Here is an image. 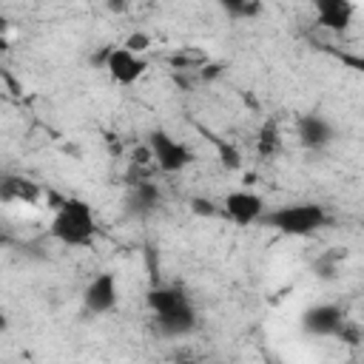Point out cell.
<instances>
[{
  "instance_id": "8fae6325",
  "label": "cell",
  "mask_w": 364,
  "mask_h": 364,
  "mask_svg": "<svg viewBox=\"0 0 364 364\" xmlns=\"http://www.w3.org/2000/svg\"><path fill=\"white\" fill-rule=\"evenodd\" d=\"M154 321H156V330H159L162 336H168V338H182V336L193 333V327H196V310H193V304H188V307H182V310H176V313H171V316H159V318H154Z\"/></svg>"
},
{
  "instance_id": "4fadbf2b",
  "label": "cell",
  "mask_w": 364,
  "mask_h": 364,
  "mask_svg": "<svg viewBox=\"0 0 364 364\" xmlns=\"http://www.w3.org/2000/svg\"><path fill=\"white\" fill-rule=\"evenodd\" d=\"M279 148H282V134H279V125H276L273 119H267V122L262 125V131H259L256 151H259L262 156H276V154H279Z\"/></svg>"
},
{
  "instance_id": "5b68a950",
  "label": "cell",
  "mask_w": 364,
  "mask_h": 364,
  "mask_svg": "<svg viewBox=\"0 0 364 364\" xmlns=\"http://www.w3.org/2000/svg\"><path fill=\"white\" fill-rule=\"evenodd\" d=\"M344 313L336 304H313L301 313V330L307 336L316 338H327V336H338L344 330Z\"/></svg>"
},
{
  "instance_id": "7c38bea8",
  "label": "cell",
  "mask_w": 364,
  "mask_h": 364,
  "mask_svg": "<svg viewBox=\"0 0 364 364\" xmlns=\"http://www.w3.org/2000/svg\"><path fill=\"white\" fill-rule=\"evenodd\" d=\"M159 191H156V185L154 182H136V188L131 191V199H128V205H131V210L134 213H139V216H145V213H151L156 205H159Z\"/></svg>"
},
{
  "instance_id": "8992f818",
  "label": "cell",
  "mask_w": 364,
  "mask_h": 364,
  "mask_svg": "<svg viewBox=\"0 0 364 364\" xmlns=\"http://www.w3.org/2000/svg\"><path fill=\"white\" fill-rule=\"evenodd\" d=\"M222 205H225V216L230 222L242 225V228H247L253 222H262L264 213H267L264 210V199L259 193H253V191H230Z\"/></svg>"
},
{
  "instance_id": "3957f363",
  "label": "cell",
  "mask_w": 364,
  "mask_h": 364,
  "mask_svg": "<svg viewBox=\"0 0 364 364\" xmlns=\"http://www.w3.org/2000/svg\"><path fill=\"white\" fill-rule=\"evenodd\" d=\"M148 148L154 154V165L165 173H176V171H185L191 162H193V151L173 139L168 131H151L148 134Z\"/></svg>"
},
{
  "instance_id": "9a60e30c",
  "label": "cell",
  "mask_w": 364,
  "mask_h": 364,
  "mask_svg": "<svg viewBox=\"0 0 364 364\" xmlns=\"http://www.w3.org/2000/svg\"><path fill=\"white\" fill-rule=\"evenodd\" d=\"M148 46H151V37L145 34V31H131L128 37H125V43H122V48H128L131 54H145L148 51Z\"/></svg>"
},
{
  "instance_id": "9c48e42d",
  "label": "cell",
  "mask_w": 364,
  "mask_h": 364,
  "mask_svg": "<svg viewBox=\"0 0 364 364\" xmlns=\"http://www.w3.org/2000/svg\"><path fill=\"white\" fill-rule=\"evenodd\" d=\"M353 3L347 0H318L316 3V20L321 28H330V31H344L353 20Z\"/></svg>"
},
{
  "instance_id": "52a82bcc",
  "label": "cell",
  "mask_w": 364,
  "mask_h": 364,
  "mask_svg": "<svg viewBox=\"0 0 364 364\" xmlns=\"http://www.w3.org/2000/svg\"><path fill=\"white\" fill-rule=\"evenodd\" d=\"M117 299H119V284H117V276L108 273V270L105 273H97L88 282L85 293H82V304L91 313H108V310H114L117 307Z\"/></svg>"
},
{
  "instance_id": "e0dca14e",
  "label": "cell",
  "mask_w": 364,
  "mask_h": 364,
  "mask_svg": "<svg viewBox=\"0 0 364 364\" xmlns=\"http://www.w3.org/2000/svg\"><path fill=\"white\" fill-rule=\"evenodd\" d=\"M330 54H336L344 65H350L353 71H358V74H364V54H347V51H336V48H330Z\"/></svg>"
},
{
  "instance_id": "2e32d148",
  "label": "cell",
  "mask_w": 364,
  "mask_h": 364,
  "mask_svg": "<svg viewBox=\"0 0 364 364\" xmlns=\"http://www.w3.org/2000/svg\"><path fill=\"white\" fill-rule=\"evenodd\" d=\"M259 9H262L259 3H236V0L225 3V11L233 17H253V14H259Z\"/></svg>"
},
{
  "instance_id": "d6986e66",
  "label": "cell",
  "mask_w": 364,
  "mask_h": 364,
  "mask_svg": "<svg viewBox=\"0 0 364 364\" xmlns=\"http://www.w3.org/2000/svg\"><path fill=\"white\" fill-rule=\"evenodd\" d=\"M219 74V65H208V71H202V77H216Z\"/></svg>"
},
{
  "instance_id": "ac0fdd59",
  "label": "cell",
  "mask_w": 364,
  "mask_h": 364,
  "mask_svg": "<svg viewBox=\"0 0 364 364\" xmlns=\"http://www.w3.org/2000/svg\"><path fill=\"white\" fill-rule=\"evenodd\" d=\"M191 208H193V213H199V216H213V213H216V205H213L210 199H202V196L191 199Z\"/></svg>"
},
{
  "instance_id": "30bf717a",
  "label": "cell",
  "mask_w": 364,
  "mask_h": 364,
  "mask_svg": "<svg viewBox=\"0 0 364 364\" xmlns=\"http://www.w3.org/2000/svg\"><path fill=\"white\" fill-rule=\"evenodd\" d=\"M188 304H191V299L176 287H154L148 293V307L154 310V318L171 316V313H176L182 307H188Z\"/></svg>"
},
{
  "instance_id": "ba28073f",
  "label": "cell",
  "mask_w": 364,
  "mask_h": 364,
  "mask_svg": "<svg viewBox=\"0 0 364 364\" xmlns=\"http://www.w3.org/2000/svg\"><path fill=\"white\" fill-rule=\"evenodd\" d=\"M296 131H299V142H301L304 148H310V151H318V148L330 145L333 136H336V131H333V125L327 122V117H321V114H316V111L301 114L299 122H296Z\"/></svg>"
},
{
  "instance_id": "7a4b0ae2",
  "label": "cell",
  "mask_w": 364,
  "mask_h": 364,
  "mask_svg": "<svg viewBox=\"0 0 364 364\" xmlns=\"http://www.w3.org/2000/svg\"><path fill=\"white\" fill-rule=\"evenodd\" d=\"M262 225L273 228L282 236H310L318 228L327 225V210L316 202H296V205H282L276 210H267Z\"/></svg>"
},
{
  "instance_id": "5bb4252c",
  "label": "cell",
  "mask_w": 364,
  "mask_h": 364,
  "mask_svg": "<svg viewBox=\"0 0 364 364\" xmlns=\"http://www.w3.org/2000/svg\"><path fill=\"white\" fill-rule=\"evenodd\" d=\"M213 145H216V151H219V159H222V165L225 168H239L242 165V154L230 145V142H225V139H213Z\"/></svg>"
},
{
  "instance_id": "6da1fadb",
  "label": "cell",
  "mask_w": 364,
  "mask_h": 364,
  "mask_svg": "<svg viewBox=\"0 0 364 364\" xmlns=\"http://www.w3.org/2000/svg\"><path fill=\"white\" fill-rule=\"evenodd\" d=\"M51 236L68 247L91 245L97 236V222H94L91 205L85 199H77V196L63 199L54 219H51Z\"/></svg>"
},
{
  "instance_id": "277c9868",
  "label": "cell",
  "mask_w": 364,
  "mask_h": 364,
  "mask_svg": "<svg viewBox=\"0 0 364 364\" xmlns=\"http://www.w3.org/2000/svg\"><path fill=\"white\" fill-rule=\"evenodd\" d=\"M100 60H102V68L108 71V77L114 80V82H119V85H131V82H136L142 74H145V68H148V63H145V57H139V54H131L128 48H122V46H111V48H105L102 54H100Z\"/></svg>"
}]
</instances>
